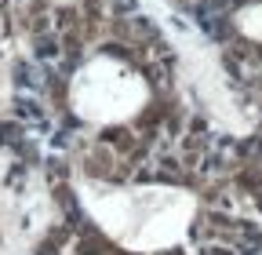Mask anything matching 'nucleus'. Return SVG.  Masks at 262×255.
<instances>
[{"label": "nucleus", "instance_id": "nucleus-1", "mask_svg": "<svg viewBox=\"0 0 262 255\" xmlns=\"http://www.w3.org/2000/svg\"><path fill=\"white\" fill-rule=\"evenodd\" d=\"M77 189L98 230L127 251H164L182 244L196 215L193 194L179 186H106L84 179Z\"/></svg>", "mask_w": 262, "mask_h": 255}, {"label": "nucleus", "instance_id": "nucleus-2", "mask_svg": "<svg viewBox=\"0 0 262 255\" xmlns=\"http://www.w3.org/2000/svg\"><path fill=\"white\" fill-rule=\"evenodd\" d=\"M149 102L146 77L117 55H95L73 73L70 106L91 124H124L139 117Z\"/></svg>", "mask_w": 262, "mask_h": 255}, {"label": "nucleus", "instance_id": "nucleus-3", "mask_svg": "<svg viewBox=\"0 0 262 255\" xmlns=\"http://www.w3.org/2000/svg\"><path fill=\"white\" fill-rule=\"evenodd\" d=\"M237 29L248 37V40H262V4H248L237 11Z\"/></svg>", "mask_w": 262, "mask_h": 255}, {"label": "nucleus", "instance_id": "nucleus-4", "mask_svg": "<svg viewBox=\"0 0 262 255\" xmlns=\"http://www.w3.org/2000/svg\"><path fill=\"white\" fill-rule=\"evenodd\" d=\"M58 4H73V0H58Z\"/></svg>", "mask_w": 262, "mask_h": 255}]
</instances>
